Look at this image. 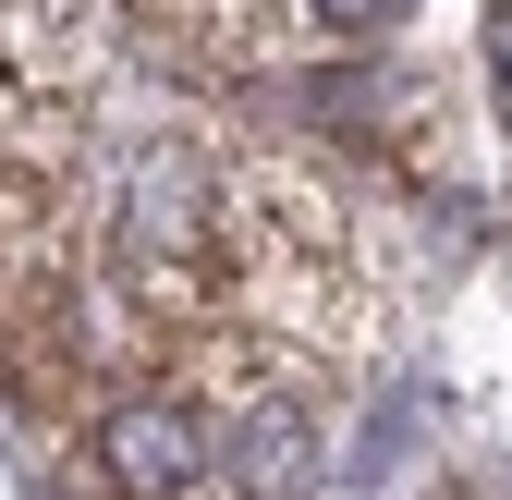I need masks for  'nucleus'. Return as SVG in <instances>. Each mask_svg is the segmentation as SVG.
Here are the masks:
<instances>
[{
  "label": "nucleus",
  "mask_w": 512,
  "mask_h": 500,
  "mask_svg": "<svg viewBox=\"0 0 512 500\" xmlns=\"http://www.w3.org/2000/svg\"><path fill=\"white\" fill-rule=\"evenodd\" d=\"M98 464L135 500H183V488H208V427H196V403H122L98 427Z\"/></svg>",
  "instance_id": "1"
},
{
  "label": "nucleus",
  "mask_w": 512,
  "mask_h": 500,
  "mask_svg": "<svg viewBox=\"0 0 512 500\" xmlns=\"http://www.w3.org/2000/svg\"><path fill=\"white\" fill-rule=\"evenodd\" d=\"M317 25H342V37H378V25H403V0H317Z\"/></svg>",
  "instance_id": "2"
},
{
  "label": "nucleus",
  "mask_w": 512,
  "mask_h": 500,
  "mask_svg": "<svg viewBox=\"0 0 512 500\" xmlns=\"http://www.w3.org/2000/svg\"><path fill=\"white\" fill-rule=\"evenodd\" d=\"M488 98H500V122H512V0L488 13Z\"/></svg>",
  "instance_id": "3"
}]
</instances>
